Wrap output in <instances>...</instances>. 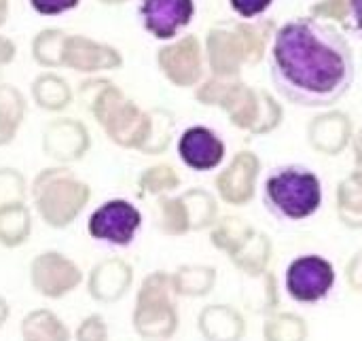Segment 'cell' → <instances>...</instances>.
Masks as SVG:
<instances>
[{
  "instance_id": "cell-1",
  "label": "cell",
  "mask_w": 362,
  "mask_h": 341,
  "mask_svg": "<svg viewBox=\"0 0 362 341\" xmlns=\"http://www.w3.org/2000/svg\"><path fill=\"white\" fill-rule=\"evenodd\" d=\"M269 74L278 93L303 108L339 102L352 87L356 66L348 38L316 17L282 23L269 49Z\"/></svg>"
},
{
  "instance_id": "cell-2",
  "label": "cell",
  "mask_w": 362,
  "mask_h": 341,
  "mask_svg": "<svg viewBox=\"0 0 362 341\" xmlns=\"http://www.w3.org/2000/svg\"><path fill=\"white\" fill-rule=\"evenodd\" d=\"M76 96L112 144L129 151L144 146L151 132V110L140 108L119 85L102 76H91L78 85Z\"/></svg>"
},
{
  "instance_id": "cell-3",
  "label": "cell",
  "mask_w": 362,
  "mask_h": 341,
  "mask_svg": "<svg viewBox=\"0 0 362 341\" xmlns=\"http://www.w3.org/2000/svg\"><path fill=\"white\" fill-rule=\"evenodd\" d=\"M274 34V21L267 17L214 23L208 30L204 47L210 74L238 79L244 64H257L263 59Z\"/></svg>"
},
{
  "instance_id": "cell-4",
  "label": "cell",
  "mask_w": 362,
  "mask_h": 341,
  "mask_svg": "<svg viewBox=\"0 0 362 341\" xmlns=\"http://www.w3.org/2000/svg\"><path fill=\"white\" fill-rule=\"evenodd\" d=\"M30 197L38 219L51 229H68L87 208L91 187L68 166H49L30 183Z\"/></svg>"
},
{
  "instance_id": "cell-5",
  "label": "cell",
  "mask_w": 362,
  "mask_h": 341,
  "mask_svg": "<svg viewBox=\"0 0 362 341\" xmlns=\"http://www.w3.org/2000/svg\"><path fill=\"white\" fill-rule=\"evenodd\" d=\"M322 200L320 176L301 163L278 166L263 183V206L280 221H308L320 210Z\"/></svg>"
},
{
  "instance_id": "cell-6",
  "label": "cell",
  "mask_w": 362,
  "mask_h": 341,
  "mask_svg": "<svg viewBox=\"0 0 362 341\" xmlns=\"http://www.w3.org/2000/svg\"><path fill=\"white\" fill-rule=\"evenodd\" d=\"M178 297L172 289L170 272L157 270L144 276L132 310V327L144 341H168L178 331Z\"/></svg>"
},
{
  "instance_id": "cell-7",
  "label": "cell",
  "mask_w": 362,
  "mask_h": 341,
  "mask_svg": "<svg viewBox=\"0 0 362 341\" xmlns=\"http://www.w3.org/2000/svg\"><path fill=\"white\" fill-rule=\"evenodd\" d=\"M337 282L335 265L316 253L295 257L284 272V291L299 306H316L325 301Z\"/></svg>"
},
{
  "instance_id": "cell-8",
  "label": "cell",
  "mask_w": 362,
  "mask_h": 341,
  "mask_svg": "<svg viewBox=\"0 0 362 341\" xmlns=\"http://www.w3.org/2000/svg\"><path fill=\"white\" fill-rule=\"evenodd\" d=\"M140 229H142L140 208L123 197H112L102 202L87 219L89 238L112 248L132 246Z\"/></svg>"
},
{
  "instance_id": "cell-9",
  "label": "cell",
  "mask_w": 362,
  "mask_h": 341,
  "mask_svg": "<svg viewBox=\"0 0 362 341\" xmlns=\"http://www.w3.org/2000/svg\"><path fill=\"white\" fill-rule=\"evenodd\" d=\"M28 276L32 291L53 301L68 297L85 282V274L78 267V263L59 250L38 253L30 261Z\"/></svg>"
},
{
  "instance_id": "cell-10",
  "label": "cell",
  "mask_w": 362,
  "mask_h": 341,
  "mask_svg": "<svg viewBox=\"0 0 362 341\" xmlns=\"http://www.w3.org/2000/svg\"><path fill=\"white\" fill-rule=\"evenodd\" d=\"M157 68L178 89L197 87L206 74L204 45L195 34H182L157 51Z\"/></svg>"
},
{
  "instance_id": "cell-11",
  "label": "cell",
  "mask_w": 362,
  "mask_h": 341,
  "mask_svg": "<svg viewBox=\"0 0 362 341\" xmlns=\"http://www.w3.org/2000/svg\"><path fill=\"white\" fill-rule=\"evenodd\" d=\"M221 108L229 115L231 123L242 129H250L255 134L269 132L280 121V106L274 102L269 93L255 91L244 85L240 79L231 85L227 96L221 102Z\"/></svg>"
},
{
  "instance_id": "cell-12",
  "label": "cell",
  "mask_w": 362,
  "mask_h": 341,
  "mask_svg": "<svg viewBox=\"0 0 362 341\" xmlns=\"http://www.w3.org/2000/svg\"><path fill=\"white\" fill-rule=\"evenodd\" d=\"M91 149V134L78 119L59 117L42 129V153L57 166L81 161Z\"/></svg>"
},
{
  "instance_id": "cell-13",
  "label": "cell",
  "mask_w": 362,
  "mask_h": 341,
  "mask_svg": "<svg viewBox=\"0 0 362 341\" xmlns=\"http://www.w3.org/2000/svg\"><path fill=\"white\" fill-rule=\"evenodd\" d=\"M123 66V55L117 47L108 42H100L85 34H68L62 53V68L81 72V74H98L117 70Z\"/></svg>"
},
{
  "instance_id": "cell-14",
  "label": "cell",
  "mask_w": 362,
  "mask_h": 341,
  "mask_svg": "<svg viewBox=\"0 0 362 341\" xmlns=\"http://www.w3.org/2000/svg\"><path fill=\"white\" fill-rule=\"evenodd\" d=\"M142 28L157 40H174L195 17V0H140Z\"/></svg>"
},
{
  "instance_id": "cell-15",
  "label": "cell",
  "mask_w": 362,
  "mask_h": 341,
  "mask_svg": "<svg viewBox=\"0 0 362 341\" xmlns=\"http://www.w3.org/2000/svg\"><path fill=\"white\" fill-rule=\"evenodd\" d=\"M178 159L193 172H212L221 168L227 155V144L218 132L208 125L187 127L176 144Z\"/></svg>"
},
{
  "instance_id": "cell-16",
  "label": "cell",
  "mask_w": 362,
  "mask_h": 341,
  "mask_svg": "<svg viewBox=\"0 0 362 341\" xmlns=\"http://www.w3.org/2000/svg\"><path fill=\"white\" fill-rule=\"evenodd\" d=\"M134 287V267L121 257L98 261L87 276V293L95 304H117Z\"/></svg>"
},
{
  "instance_id": "cell-17",
  "label": "cell",
  "mask_w": 362,
  "mask_h": 341,
  "mask_svg": "<svg viewBox=\"0 0 362 341\" xmlns=\"http://www.w3.org/2000/svg\"><path fill=\"white\" fill-rule=\"evenodd\" d=\"M259 161L252 153H238L231 163L218 172L214 187L218 197L229 206H244L255 195V180H257Z\"/></svg>"
},
{
  "instance_id": "cell-18",
  "label": "cell",
  "mask_w": 362,
  "mask_h": 341,
  "mask_svg": "<svg viewBox=\"0 0 362 341\" xmlns=\"http://www.w3.org/2000/svg\"><path fill=\"white\" fill-rule=\"evenodd\" d=\"M197 329L204 341H242L246 333L242 314L223 304L202 308L197 316Z\"/></svg>"
},
{
  "instance_id": "cell-19",
  "label": "cell",
  "mask_w": 362,
  "mask_h": 341,
  "mask_svg": "<svg viewBox=\"0 0 362 341\" xmlns=\"http://www.w3.org/2000/svg\"><path fill=\"white\" fill-rule=\"evenodd\" d=\"M153 221H155V229L168 238H182L191 233L193 225H191V212L185 191L157 197Z\"/></svg>"
},
{
  "instance_id": "cell-20",
  "label": "cell",
  "mask_w": 362,
  "mask_h": 341,
  "mask_svg": "<svg viewBox=\"0 0 362 341\" xmlns=\"http://www.w3.org/2000/svg\"><path fill=\"white\" fill-rule=\"evenodd\" d=\"M30 96H32L34 104L40 110H47V112L66 110L72 104V98H74L72 87L68 85V81L62 74L53 72V70H45L32 81Z\"/></svg>"
},
{
  "instance_id": "cell-21",
  "label": "cell",
  "mask_w": 362,
  "mask_h": 341,
  "mask_svg": "<svg viewBox=\"0 0 362 341\" xmlns=\"http://www.w3.org/2000/svg\"><path fill=\"white\" fill-rule=\"evenodd\" d=\"M174 295L180 299H202L208 297L216 287V270L212 265L187 263L170 274Z\"/></svg>"
},
{
  "instance_id": "cell-22",
  "label": "cell",
  "mask_w": 362,
  "mask_h": 341,
  "mask_svg": "<svg viewBox=\"0 0 362 341\" xmlns=\"http://www.w3.org/2000/svg\"><path fill=\"white\" fill-rule=\"evenodd\" d=\"M21 341H72L68 325L49 308L30 310L19 325Z\"/></svg>"
},
{
  "instance_id": "cell-23",
  "label": "cell",
  "mask_w": 362,
  "mask_h": 341,
  "mask_svg": "<svg viewBox=\"0 0 362 341\" xmlns=\"http://www.w3.org/2000/svg\"><path fill=\"white\" fill-rule=\"evenodd\" d=\"M25 96L11 83H0V146H8L25 119Z\"/></svg>"
},
{
  "instance_id": "cell-24",
  "label": "cell",
  "mask_w": 362,
  "mask_h": 341,
  "mask_svg": "<svg viewBox=\"0 0 362 341\" xmlns=\"http://www.w3.org/2000/svg\"><path fill=\"white\" fill-rule=\"evenodd\" d=\"M32 236V210L25 202L0 206V246L19 248Z\"/></svg>"
},
{
  "instance_id": "cell-25",
  "label": "cell",
  "mask_w": 362,
  "mask_h": 341,
  "mask_svg": "<svg viewBox=\"0 0 362 341\" xmlns=\"http://www.w3.org/2000/svg\"><path fill=\"white\" fill-rule=\"evenodd\" d=\"M269 255H272V244L263 233L252 231L250 238L233 253L229 255L231 263L246 276L255 278V276H263L265 267L269 263Z\"/></svg>"
},
{
  "instance_id": "cell-26",
  "label": "cell",
  "mask_w": 362,
  "mask_h": 341,
  "mask_svg": "<svg viewBox=\"0 0 362 341\" xmlns=\"http://www.w3.org/2000/svg\"><path fill=\"white\" fill-rule=\"evenodd\" d=\"M66 36L68 32L62 28H42L40 32H36L30 45L32 59L45 70L62 68V53H64Z\"/></svg>"
},
{
  "instance_id": "cell-27",
  "label": "cell",
  "mask_w": 362,
  "mask_h": 341,
  "mask_svg": "<svg viewBox=\"0 0 362 341\" xmlns=\"http://www.w3.org/2000/svg\"><path fill=\"white\" fill-rule=\"evenodd\" d=\"M180 176L170 163H155L140 172L138 195L140 197H161L172 195L180 189Z\"/></svg>"
},
{
  "instance_id": "cell-28",
  "label": "cell",
  "mask_w": 362,
  "mask_h": 341,
  "mask_svg": "<svg viewBox=\"0 0 362 341\" xmlns=\"http://www.w3.org/2000/svg\"><path fill=\"white\" fill-rule=\"evenodd\" d=\"M255 229L238 219V216H223L216 219V223L210 227V242L216 250L225 253V255H233L252 233Z\"/></svg>"
},
{
  "instance_id": "cell-29",
  "label": "cell",
  "mask_w": 362,
  "mask_h": 341,
  "mask_svg": "<svg viewBox=\"0 0 362 341\" xmlns=\"http://www.w3.org/2000/svg\"><path fill=\"white\" fill-rule=\"evenodd\" d=\"M151 110V132L140 149L142 155H161L168 151L174 129H176V117L168 108H148Z\"/></svg>"
},
{
  "instance_id": "cell-30",
  "label": "cell",
  "mask_w": 362,
  "mask_h": 341,
  "mask_svg": "<svg viewBox=\"0 0 362 341\" xmlns=\"http://www.w3.org/2000/svg\"><path fill=\"white\" fill-rule=\"evenodd\" d=\"M308 327L295 314H278L265 323V341H305Z\"/></svg>"
},
{
  "instance_id": "cell-31",
  "label": "cell",
  "mask_w": 362,
  "mask_h": 341,
  "mask_svg": "<svg viewBox=\"0 0 362 341\" xmlns=\"http://www.w3.org/2000/svg\"><path fill=\"white\" fill-rule=\"evenodd\" d=\"M30 187L17 168H0V206L25 202Z\"/></svg>"
},
{
  "instance_id": "cell-32",
  "label": "cell",
  "mask_w": 362,
  "mask_h": 341,
  "mask_svg": "<svg viewBox=\"0 0 362 341\" xmlns=\"http://www.w3.org/2000/svg\"><path fill=\"white\" fill-rule=\"evenodd\" d=\"M238 79H229V76H218V74H210L208 79H204L197 87H195V100L204 106H221L223 98L227 96V91L231 89V85Z\"/></svg>"
},
{
  "instance_id": "cell-33",
  "label": "cell",
  "mask_w": 362,
  "mask_h": 341,
  "mask_svg": "<svg viewBox=\"0 0 362 341\" xmlns=\"http://www.w3.org/2000/svg\"><path fill=\"white\" fill-rule=\"evenodd\" d=\"M110 331L102 314H87L74 329L72 341H108Z\"/></svg>"
},
{
  "instance_id": "cell-34",
  "label": "cell",
  "mask_w": 362,
  "mask_h": 341,
  "mask_svg": "<svg viewBox=\"0 0 362 341\" xmlns=\"http://www.w3.org/2000/svg\"><path fill=\"white\" fill-rule=\"evenodd\" d=\"M312 17L348 21V0H318L312 6Z\"/></svg>"
},
{
  "instance_id": "cell-35",
  "label": "cell",
  "mask_w": 362,
  "mask_h": 341,
  "mask_svg": "<svg viewBox=\"0 0 362 341\" xmlns=\"http://www.w3.org/2000/svg\"><path fill=\"white\" fill-rule=\"evenodd\" d=\"M32 11L42 15V17H57L68 11H74L81 0H28Z\"/></svg>"
},
{
  "instance_id": "cell-36",
  "label": "cell",
  "mask_w": 362,
  "mask_h": 341,
  "mask_svg": "<svg viewBox=\"0 0 362 341\" xmlns=\"http://www.w3.org/2000/svg\"><path fill=\"white\" fill-rule=\"evenodd\" d=\"M229 4L240 19H259L269 11L274 0H229Z\"/></svg>"
},
{
  "instance_id": "cell-37",
  "label": "cell",
  "mask_w": 362,
  "mask_h": 341,
  "mask_svg": "<svg viewBox=\"0 0 362 341\" xmlns=\"http://www.w3.org/2000/svg\"><path fill=\"white\" fill-rule=\"evenodd\" d=\"M17 57V45L11 36L0 34V66H8L13 64Z\"/></svg>"
},
{
  "instance_id": "cell-38",
  "label": "cell",
  "mask_w": 362,
  "mask_h": 341,
  "mask_svg": "<svg viewBox=\"0 0 362 341\" xmlns=\"http://www.w3.org/2000/svg\"><path fill=\"white\" fill-rule=\"evenodd\" d=\"M348 21L362 38V0H348Z\"/></svg>"
},
{
  "instance_id": "cell-39",
  "label": "cell",
  "mask_w": 362,
  "mask_h": 341,
  "mask_svg": "<svg viewBox=\"0 0 362 341\" xmlns=\"http://www.w3.org/2000/svg\"><path fill=\"white\" fill-rule=\"evenodd\" d=\"M8 316H11V306H8V301L0 295V329L6 325Z\"/></svg>"
},
{
  "instance_id": "cell-40",
  "label": "cell",
  "mask_w": 362,
  "mask_h": 341,
  "mask_svg": "<svg viewBox=\"0 0 362 341\" xmlns=\"http://www.w3.org/2000/svg\"><path fill=\"white\" fill-rule=\"evenodd\" d=\"M8 8H11V0H0V28L8 19Z\"/></svg>"
},
{
  "instance_id": "cell-41",
  "label": "cell",
  "mask_w": 362,
  "mask_h": 341,
  "mask_svg": "<svg viewBox=\"0 0 362 341\" xmlns=\"http://www.w3.org/2000/svg\"><path fill=\"white\" fill-rule=\"evenodd\" d=\"M98 2L108 4V6H117V4H125V2H129V0H98Z\"/></svg>"
}]
</instances>
